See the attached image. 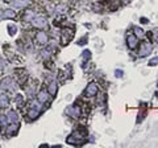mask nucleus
<instances>
[{
  "instance_id": "nucleus-26",
  "label": "nucleus",
  "mask_w": 158,
  "mask_h": 148,
  "mask_svg": "<svg viewBox=\"0 0 158 148\" xmlns=\"http://www.w3.org/2000/svg\"><path fill=\"white\" fill-rule=\"evenodd\" d=\"M65 9H66V7H65V6H59V7H57V12L62 13V12H65Z\"/></svg>"
},
{
  "instance_id": "nucleus-30",
  "label": "nucleus",
  "mask_w": 158,
  "mask_h": 148,
  "mask_svg": "<svg viewBox=\"0 0 158 148\" xmlns=\"http://www.w3.org/2000/svg\"><path fill=\"white\" fill-rule=\"evenodd\" d=\"M6 2H9V3H11V2H12V0H6Z\"/></svg>"
},
{
  "instance_id": "nucleus-4",
  "label": "nucleus",
  "mask_w": 158,
  "mask_h": 148,
  "mask_svg": "<svg viewBox=\"0 0 158 148\" xmlns=\"http://www.w3.org/2000/svg\"><path fill=\"white\" fill-rule=\"evenodd\" d=\"M98 91H99L98 85H96V83H94V82H91L90 85L86 87V91L85 93H86V95H88V97H94V95L98 94Z\"/></svg>"
},
{
  "instance_id": "nucleus-25",
  "label": "nucleus",
  "mask_w": 158,
  "mask_h": 148,
  "mask_svg": "<svg viewBox=\"0 0 158 148\" xmlns=\"http://www.w3.org/2000/svg\"><path fill=\"white\" fill-rule=\"evenodd\" d=\"M15 102H16V105H21V102H23V97H21V95H17L16 98H15Z\"/></svg>"
},
{
  "instance_id": "nucleus-9",
  "label": "nucleus",
  "mask_w": 158,
  "mask_h": 148,
  "mask_svg": "<svg viewBox=\"0 0 158 148\" xmlns=\"http://www.w3.org/2000/svg\"><path fill=\"white\" fill-rule=\"evenodd\" d=\"M36 40H37V42L40 44V45H45V44L48 42V34L45 32H38L37 36H36Z\"/></svg>"
},
{
  "instance_id": "nucleus-16",
  "label": "nucleus",
  "mask_w": 158,
  "mask_h": 148,
  "mask_svg": "<svg viewBox=\"0 0 158 148\" xmlns=\"http://www.w3.org/2000/svg\"><path fill=\"white\" fill-rule=\"evenodd\" d=\"M8 103H9V101H8V97L6 94L0 95V107H7Z\"/></svg>"
},
{
  "instance_id": "nucleus-24",
  "label": "nucleus",
  "mask_w": 158,
  "mask_h": 148,
  "mask_svg": "<svg viewBox=\"0 0 158 148\" xmlns=\"http://www.w3.org/2000/svg\"><path fill=\"white\" fill-rule=\"evenodd\" d=\"M156 65H158V56L157 57H153L152 60L149 61V66H156Z\"/></svg>"
},
{
  "instance_id": "nucleus-29",
  "label": "nucleus",
  "mask_w": 158,
  "mask_h": 148,
  "mask_svg": "<svg viewBox=\"0 0 158 148\" xmlns=\"http://www.w3.org/2000/svg\"><path fill=\"white\" fill-rule=\"evenodd\" d=\"M2 70H3V63L0 62V73H2Z\"/></svg>"
},
{
  "instance_id": "nucleus-12",
  "label": "nucleus",
  "mask_w": 158,
  "mask_h": 148,
  "mask_svg": "<svg viewBox=\"0 0 158 148\" xmlns=\"http://www.w3.org/2000/svg\"><path fill=\"white\" fill-rule=\"evenodd\" d=\"M12 3L16 8H21V7H25L27 4H29V0H12Z\"/></svg>"
},
{
  "instance_id": "nucleus-18",
  "label": "nucleus",
  "mask_w": 158,
  "mask_h": 148,
  "mask_svg": "<svg viewBox=\"0 0 158 148\" xmlns=\"http://www.w3.org/2000/svg\"><path fill=\"white\" fill-rule=\"evenodd\" d=\"M28 116H29V119H36V118L38 116V110H34V108H31L28 112Z\"/></svg>"
},
{
  "instance_id": "nucleus-5",
  "label": "nucleus",
  "mask_w": 158,
  "mask_h": 148,
  "mask_svg": "<svg viewBox=\"0 0 158 148\" xmlns=\"http://www.w3.org/2000/svg\"><path fill=\"white\" fill-rule=\"evenodd\" d=\"M127 44H128V46H129V49L135 50V49L137 48V45H138L137 36H135V34H129V36L127 37Z\"/></svg>"
},
{
  "instance_id": "nucleus-19",
  "label": "nucleus",
  "mask_w": 158,
  "mask_h": 148,
  "mask_svg": "<svg viewBox=\"0 0 158 148\" xmlns=\"http://www.w3.org/2000/svg\"><path fill=\"white\" fill-rule=\"evenodd\" d=\"M15 16H16V12L12 11V9H6V11H4V17L12 19V17H15Z\"/></svg>"
},
{
  "instance_id": "nucleus-17",
  "label": "nucleus",
  "mask_w": 158,
  "mask_h": 148,
  "mask_svg": "<svg viewBox=\"0 0 158 148\" xmlns=\"http://www.w3.org/2000/svg\"><path fill=\"white\" fill-rule=\"evenodd\" d=\"M17 128H19V124H11V126H8L7 132L9 135H13V134H16L17 132Z\"/></svg>"
},
{
  "instance_id": "nucleus-10",
  "label": "nucleus",
  "mask_w": 158,
  "mask_h": 148,
  "mask_svg": "<svg viewBox=\"0 0 158 148\" xmlns=\"http://www.w3.org/2000/svg\"><path fill=\"white\" fill-rule=\"evenodd\" d=\"M7 120L11 122V123H16L19 120V115L16 111H9L7 114Z\"/></svg>"
},
{
  "instance_id": "nucleus-6",
  "label": "nucleus",
  "mask_w": 158,
  "mask_h": 148,
  "mask_svg": "<svg viewBox=\"0 0 158 148\" xmlns=\"http://www.w3.org/2000/svg\"><path fill=\"white\" fill-rule=\"evenodd\" d=\"M32 23H33V25L36 27V28H44V27H46V19L44 17V16L34 17Z\"/></svg>"
},
{
  "instance_id": "nucleus-2",
  "label": "nucleus",
  "mask_w": 158,
  "mask_h": 148,
  "mask_svg": "<svg viewBox=\"0 0 158 148\" xmlns=\"http://www.w3.org/2000/svg\"><path fill=\"white\" fill-rule=\"evenodd\" d=\"M73 37H74V31L73 29H63L62 34H61V41H62L63 45H65V44H67Z\"/></svg>"
},
{
  "instance_id": "nucleus-23",
  "label": "nucleus",
  "mask_w": 158,
  "mask_h": 148,
  "mask_svg": "<svg viewBox=\"0 0 158 148\" xmlns=\"http://www.w3.org/2000/svg\"><path fill=\"white\" fill-rule=\"evenodd\" d=\"M90 57H91V53H90V50H85V52H83V54H82V58H83V60H85V61H87Z\"/></svg>"
},
{
  "instance_id": "nucleus-28",
  "label": "nucleus",
  "mask_w": 158,
  "mask_h": 148,
  "mask_svg": "<svg viewBox=\"0 0 158 148\" xmlns=\"http://www.w3.org/2000/svg\"><path fill=\"white\" fill-rule=\"evenodd\" d=\"M141 23H142V24H148L149 21H148V19H146V17H141Z\"/></svg>"
},
{
  "instance_id": "nucleus-7",
  "label": "nucleus",
  "mask_w": 158,
  "mask_h": 148,
  "mask_svg": "<svg viewBox=\"0 0 158 148\" xmlns=\"http://www.w3.org/2000/svg\"><path fill=\"white\" fill-rule=\"evenodd\" d=\"M152 49H153V46L150 45L149 42H142V46H141V50H140V56H142V57L148 56V54L152 52Z\"/></svg>"
},
{
  "instance_id": "nucleus-21",
  "label": "nucleus",
  "mask_w": 158,
  "mask_h": 148,
  "mask_svg": "<svg viewBox=\"0 0 158 148\" xmlns=\"http://www.w3.org/2000/svg\"><path fill=\"white\" fill-rule=\"evenodd\" d=\"M135 32H136L135 36H137V37H142V36H144V31H142L141 28H138V27H135Z\"/></svg>"
},
{
  "instance_id": "nucleus-3",
  "label": "nucleus",
  "mask_w": 158,
  "mask_h": 148,
  "mask_svg": "<svg viewBox=\"0 0 158 148\" xmlns=\"http://www.w3.org/2000/svg\"><path fill=\"white\" fill-rule=\"evenodd\" d=\"M13 85H15V82H13L12 78L7 77V78H4V80L0 82V89H3V90H12Z\"/></svg>"
},
{
  "instance_id": "nucleus-22",
  "label": "nucleus",
  "mask_w": 158,
  "mask_h": 148,
  "mask_svg": "<svg viewBox=\"0 0 158 148\" xmlns=\"http://www.w3.org/2000/svg\"><path fill=\"white\" fill-rule=\"evenodd\" d=\"M31 108H34V110H38L40 111V108H41V106H40V103L37 101H33L31 103Z\"/></svg>"
},
{
  "instance_id": "nucleus-1",
  "label": "nucleus",
  "mask_w": 158,
  "mask_h": 148,
  "mask_svg": "<svg viewBox=\"0 0 158 148\" xmlns=\"http://www.w3.org/2000/svg\"><path fill=\"white\" fill-rule=\"evenodd\" d=\"M82 139H83V136L81 135V132H79V130H78V131H75V132H73V134L67 137V140H66V141L69 143V144L79 146V144H83Z\"/></svg>"
},
{
  "instance_id": "nucleus-20",
  "label": "nucleus",
  "mask_w": 158,
  "mask_h": 148,
  "mask_svg": "<svg viewBox=\"0 0 158 148\" xmlns=\"http://www.w3.org/2000/svg\"><path fill=\"white\" fill-rule=\"evenodd\" d=\"M8 32H9V34H11V36H13V34L17 32L16 25H13V24H9V25H8Z\"/></svg>"
},
{
  "instance_id": "nucleus-8",
  "label": "nucleus",
  "mask_w": 158,
  "mask_h": 148,
  "mask_svg": "<svg viewBox=\"0 0 158 148\" xmlns=\"http://www.w3.org/2000/svg\"><path fill=\"white\" fill-rule=\"evenodd\" d=\"M66 112L73 118H78L79 115H81V108H79L78 106H71V107L67 108Z\"/></svg>"
},
{
  "instance_id": "nucleus-13",
  "label": "nucleus",
  "mask_w": 158,
  "mask_h": 148,
  "mask_svg": "<svg viewBox=\"0 0 158 148\" xmlns=\"http://www.w3.org/2000/svg\"><path fill=\"white\" fill-rule=\"evenodd\" d=\"M57 89H58V85L56 82H52L50 85H49V87H48V93L50 95H56V93H57Z\"/></svg>"
},
{
  "instance_id": "nucleus-27",
  "label": "nucleus",
  "mask_w": 158,
  "mask_h": 148,
  "mask_svg": "<svg viewBox=\"0 0 158 148\" xmlns=\"http://www.w3.org/2000/svg\"><path fill=\"white\" fill-rule=\"evenodd\" d=\"M123 74H124V73H123V70H116V72H115L116 78H121V77H123Z\"/></svg>"
},
{
  "instance_id": "nucleus-31",
  "label": "nucleus",
  "mask_w": 158,
  "mask_h": 148,
  "mask_svg": "<svg viewBox=\"0 0 158 148\" xmlns=\"http://www.w3.org/2000/svg\"><path fill=\"white\" fill-rule=\"evenodd\" d=\"M123 2H125V3H127V2H128V0H123Z\"/></svg>"
},
{
  "instance_id": "nucleus-11",
  "label": "nucleus",
  "mask_w": 158,
  "mask_h": 148,
  "mask_svg": "<svg viewBox=\"0 0 158 148\" xmlns=\"http://www.w3.org/2000/svg\"><path fill=\"white\" fill-rule=\"evenodd\" d=\"M48 94H49V93L46 90H41V91L38 93V101L42 102V103L44 102H48V99H49V95Z\"/></svg>"
},
{
  "instance_id": "nucleus-14",
  "label": "nucleus",
  "mask_w": 158,
  "mask_h": 148,
  "mask_svg": "<svg viewBox=\"0 0 158 148\" xmlns=\"http://www.w3.org/2000/svg\"><path fill=\"white\" fill-rule=\"evenodd\" d=\"M149 37H150V40H152V41L158 42V28L153 29V31L149 32Z\"/></svg>"
},
{
  "instance_id": "nucleus-15",
  "label": "nucleus",
  "mask_w": 158,
  "mask_h": 148,
  "mask_svg": "<svg viewBox=\"0 0 158 148\" xmlns=\"http://www.w3.org/2000/svg\"><path fill=\"white\" fill-rule=\"evenodd\" d=\"M33 16H34V12L32 9H28V11H25V13H24V20L31 21V20H33Z\"/></svg>"
}]
</instances>
